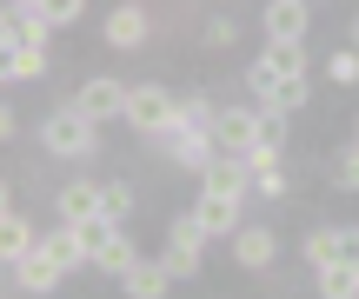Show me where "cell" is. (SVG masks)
Returning a JSON list of instances; mask_svg holds the SVG:
<instances>
[{
    "label": "cell",
    "instance_id": "cell-1",
    "mask_svg": "<svg viewBox=\"0 0 359 299\" xmlns=\"http://www.w3.org/2000/svg\"><path fill=\"white\" fill-rule=\"evenodd\" d=\"M40 146H47V153H60V160H80V153H93V146H100V120H87L74 100H67V106H53V113L40 120Z\"/></svg>",
    "mask_w": 359,
    "mask_h": 299
},
{
    "label": "cell",
    "instance_id": "cell-2",
    "mask_svg": "<svg viewBox=\"0 0 359 299\" xmlns=\"http://www.w3.org/2000/svg\"><path fill=\"white\" fill-rule=\"evenodd\" d=\"M127 127L133 133H160V140H167L173 127H187V120H180V100L167 87H133L127 93Z\"/></svg>",
    "mask_w": 359,
    "mask_h": 299
},
{
    "label": "cell",
    "instance_id": "cell-3",
    "mask_svg": "<svg viewBox=\"0 0 359 299\" xmlns=\"http://www.w3.org/2000/svg\"><path fill=\"white\" fill-rule=\"evenodd\" d=\"M127 93H133V87H120V80L93 74V80H80L74 106H80V113H87V120H100V127H107V120H127Z\"/></svg>",
    "mask_w": 359,
    "mask_h": 299
},
{
    "label": "cell",
    "instance_id": "cell-4",
    "mask_svg": "<svg viewBox=\"0 0 359 299\" xmlns=\"http://www.w3.org/2000/svg\"><path fill=\"white\" fill-rule=\"evenodd\" d=\"M200 246H206V226L193 220V213H180L173 239H167V273L173 279H193V273H200Z\"/></svg>",
    "mask_w": 359,
    "mask_h": 299
},
{
    "label": "cell",
    "instance_id": "cell-5",
    "mask_svg": "<svg viewBox=\"0 0 359 299\" xmlns=\"http://www.w3.org/2000/svg\"><path fill=\"white\" fill-rule=\"evenodd\" d=\"M47 34H53V20L40 7H27V0H13V7H7V27H0L7 47H47Z\"/></svg>",
    "mask_w": 359,
    "mask_h": 299
},
{
    "label": "cell",
    "instance_id": "cell-6",
    "mask_svg": "<svg viewBox=\"0 0 359 299\" xmlns=\"http://www.w3.org/2000/svg\"><path fill=\"white\" fill-rule=\"evenodd\" d=\"M60 279H67V266L53 260L47 246H34V253H27L20 266H13V293H53Z\"/></svg>",
    "mask_w": 359,
    "mask_h": 299
},
{
    "label": "cell",
    "instance_id": "cell-7",
    "mask_svg": "<svg viewBox=\"0 0 359 299\" xmlns=\"http://www.w3.org/2000/svg\"><path fill=\"white\" fill-rule=\"evenodd\" d=\"M193 220L206 226V233H240V193H219V186H206L200 193V207H193Z\"/></svg>",
    "mask_w": 359,
    "mask_h": 299
},
{
    "label": "cell",
    "instance_id": "cell-8",
    "mask_svg": "<svg viewBox=\"0 0 359 299\" xmlns=\"http://www.w3.org/2000/svg\"><path fill=\"white\" fill-rule=\"evenodd\" d=\"M233 260H240L246 273H266V266L280 260V239H273L266 226H240V233H233Z\"/></svg>",
    "mask_w": 359,
    "mask_h": 299
},
{
    "label": "cell",
    "instance_id": "cell-9",
    "mask_svg": "<svg viewBox=\"0 0 359 299\" xmlns=\"http://www.w3.org/2000/svg\"><path fill=\"white\" fill-rule=\"evenodd\" d=\"M213 140H219V153H253V140H259V113L226 106V113L213 120Z\"/></svg>",
    "mask_w": 359,
    "mask_h": 299
},
{
    "label": "cell",
    "instance_id": "cell-10",
    "mask_svg": "<svg viewBox=\"0 0 359 299\" xmlns=\"http://www.w3.org/2000/svg\"><path fill=\"white\" fill-rule=\"evenodd\" d=\"M167 153L180 160V167H206V160L219 153V140H213V127H173L167 133Z\"/></svg>",
    "mask_w": 359,
    "mask_h": 299
},
{
    "label": "cell",
    "instance_id": "cell-11",
    "mask_svg": "<svg viewBox=\"0 0 359 299\" xmlns=\"http://www.w3.org/2000/svg\"><path fill=\"white\" fill-rule=\"evenodd\" d=\"M306 27H313L306 0H266V34L273 40H306Z\"/></svg>",
    "mask_w": 359,
    "mask_h": 299
},
{
    "label": "cell",
    "instance_id": "cell-12",
    "mask_svg": "<svg viewBox=\"0 0 359 299\" xmlns=\"http://www.w3.org/2000/svg\"><path fill=\"white\" fill-rule=\"evenodd\" d=\"M120 286H127V299H167V286H173V273H167V260H133L127 273H120Z\"/></svg>",
    "mask_w": 359,
    "mask_h": 299
},
{
    "label": "cell",
    "instance_id": "cell-13",
    "mask_svg": "<svg viewBox=\"0 0 359 299\" xmlns=\"http://www.w3.org/2000/svg\"><path fill=\"white\" fill-rule=\"evenodd\" d=\"M100 193H107V186H93V180H67L60 186V220H74V226L100 220Z\"/></svg>",
    "mask_w": 359,
    "mask_h": 299
},
{
    "label": "cell",
    "instance_id": "cell-14",
    "mask_svg": "<svg viewBox=\"0 0 359 299\" xmlns=\"http://www.w3.org/2000/svg\"><path fill=\"white\" fill-rule=\"evenodd\" d=\"M34 246H40V239H34V226L20 220V207H7V213H0V253H7V266H20Z\"/></svg>",
    "mask_w": 359,
    "mask_h": 299
},
{
    "label": "cell",
    "instance_id": "cell-15",
    "mask_svg": "<svg viewBox=\"0 0 359 299\" xmlns=\"http://www.w3.org/2000/svg\"><path fill=\"white\" fill-rule=\"evenodd\" d=\"M40 246H47V253H53V260H60V266H67V273H74V266H93V253H87V233H80V226H74V220H67V226H60V233H47V239H40Z\"/></svg>",
    "mask_w": 359,
    "mask_h": 299
},
{
    "label": "cell",
    "instance_id": "cell-16",
    "mask_svg": "<svg viewBox=\"0 0 359 299\" xmlns=\"http://www.w3.org/2000/svg\"><path fill=\"white\" fill-rule=\"evenodd\" d=\"M306 260L313 266H333V260H353V226L339 233V226H320V233L306 239Z\"/></svg>",
    "mask_w": 359,
    "mask_h": 299
},
{
    "label": "cell",
    "instance_id": "cell-17",
    "mask_svg": "<svg viewBox=\"0 0 359 299\" xmlns=\"http://www.w3.org/2000/svg\"><path fill=\"white\" fill-rule=\"evenodd\" d=\"M107 40H114V47H140V40H147V13L133 7V0L114 7V13H107Z\"/></svg>",
    "mask_w": 359,
    "mask_h": 299
},
{
    "label": "cell",
    "instance_id": "cell-18",
    "mask_svg": "<svg viewBox=\"0 0 359 299\" xmlns=\"http://www.w3.org/2000/svg\"><path fill=\"white\" fill-rule=\"evenodd\" d=\"M133 260H140V253H133V233H120V226H114V233H107V246L93 253V266H100V273H114V279L127 273Z\"/></svg>",
    "mask_w": 359,
    "mask_h": 299
},
{
    "label": "cell",
    "instance_id": "cell-19",
    "mask_svg": "<svg viewBox=\"0 0 359 299\" xmlns=\"http://www.w3.org/2000/svg\"><path fill=\"white\" fill-rule=\"evenodd\" d=\"M320 293H326V299H359V266H353V260L320 266Z\"/></svg>",
    "mask_w": 359,
    "mask_h": 299
},
{
    "label": "cell",
    "instance_id": "cell-20",
    "mask_svg": "<svg viewBox=\"0 0 359 299\" xmlns=\"http://www.w3.org/2000/svg\"><path fill=\"white\" fill-rule=\"evenodd\" d=\"M313 100V87H306V74H293V80H280V87L266 93V106L273 113H299V106Z\"/></svg>",
    "mask_w": 359,
    "mask_h": 299
},
{
    "label": "cell",
    "instance_id": "cell-21",
    "mask_svg": "<svg viewBox=\"0 0 359 299\" xmlns=\"http://www.w3.org/2000/svg\"><path fill=\"white\" fill-rule=\"evenodd\" d=\"M47 74V47H7V80H40Z\"/></svg>",
    "mask_w": 359,
    "mask_h": 299
},
{
    "label": "cell",
    "instance_id": "cell-22",
    "mask_svg": "<svg viewBox=\"0 0 359 299\" xmlns=\"http://www.w3.org/2000/svg\"><path fill=\"white\" fill-rule=\"evenodd\" d=\"M127 213H133V186H107V193H100V220H120V226H127Z\"/></svg>",
    "mask_w": 359,
    "mask_h": 299
},
{
    "label": "cell",
    "instance_id": "cell-23",
    "mask_svg": "<svg viewBox=\"0 0 359 299\" xmlns=\"http://www.w3.org/2000/svg\"><path fill=\"white\" fill-rule=\"evenodd\" d=\"M333 173H339L333 186H346V193H359V140H346V146H339V167H333Z\"/></svg>",
    "mask_w": 359,
    "mask_h": 299
},
{
    "label": "cell",
    "instance_id": "cell-24",
    "mask_svg": "<svg viewBox=\"0 0 359 299\" xmlns=\"http://www.w3.org/2000/svg\"><path fill=\"white\" fill-rule=\"evenodd\" d=\"M180 120H187V127H213V100H206V93H187V100H180Z\"/></svg>",
    "mask_w": 359,
    "mask_h": 299
},
{
    "label": "cell",
    "instance_id": "cell-25",
    "mask_svg": "<svg viewBox=\"0 0 359 299\" xmlns=\"http://www.w3.org/2000/svg\"><path fill=\"white\" fill-rule=\"evenodd\" d=\"M326 74H333L339 87H353V80H359V47H339L333 60H326Z\"/></svg>",
    "mask_w": 359,
    "mask_h": 299
},
{
    "label": "cell",
    "instance_id": "cell-26",
    "mask_svg": "<svg viewBox=\"0 0 359 299\" xmlns=\"http://www.w3.org/2000/svg\"><path fill=\"white\" fill-rule=\"evenodd\" d=\"M27 7H40L53 27H67V20H80V7H87V0H27Z\"/></svg>",
    "mask_w": 359,
    "mask_h": 299
},
{
    "label": "cell",
    "instance_id": "cell-27",
    "mask_svg": "<svg viewBox=\"0 0 359 299\" xmlns=\"http://www.w3.org/2000/svg\"><path fill=\"white\" fill-rule=\"evenodd\" d=\"M233 40H240V20H233V13L206 20V47H233Z\"/></svg>",
    "mask_w": 359,
    "mask_h": 299
},
{
    "label": "cell",
    "instance_id": "cell-28",
    "mask_svg": "<svg viewBox=\"0 0 359 299\" xmlns=\"http://www.w3.org/2000/svg\"><path fill=\"white\" fill-rule=\"evenodd\" d=\"M353 266H359V233H353Z\"/></svg>",
    "mask_w": 359,
    "mask_h": 299
},
{
    "label": "cell",
    "instance_id": "cell-29",
    "mask_svg": "<svg viewBox=\"0 0 359 299\" xmlns=\"http://www.w3.org/2000/svg\"><path fill=\"white\" fill-rule=\"evenodd\" d=\"M353 140H359V120H353Z\"/></svg>",
    "mask_w": 359,
    "mask_h": 299
},
{
    "label": "cell",
    "instance_id": "cell-30",
    "mask_svg": "<svg viewBox=\"0 0 359 299\" xmlns=\"http://www.w3.org/2000/svg\"><path fill=\"white\" fill-rule=\"evenodd\" d=\"M353 47H359V27H353Z\"/></svg>",
    "mask_w": 359,
    "mask_h": 299
}]
</instances>
